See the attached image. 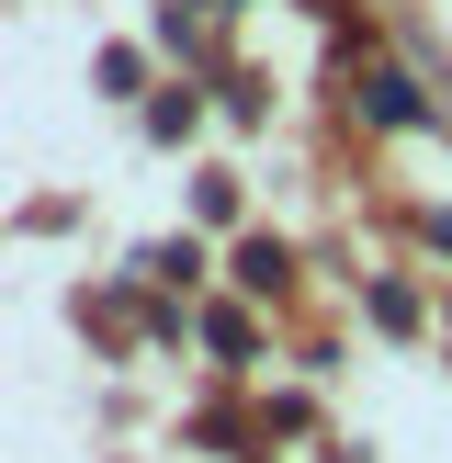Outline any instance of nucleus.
<instances>
[{
	"instance_id": "f257e3e1",
	"label": "nucleus",
	"mask_w": 452,
	"mask_h": 463,
	"mask_svg": "<svg viewBox=\"0 0 452 463\" xmlns=\"http://www.w3.org/2000/svg\"><path fill=\"white\" fill-rule=\"evenodd\" d=\"M373 125H419V80H396V68H373Z\"/></svg>"
}]
</instances>
